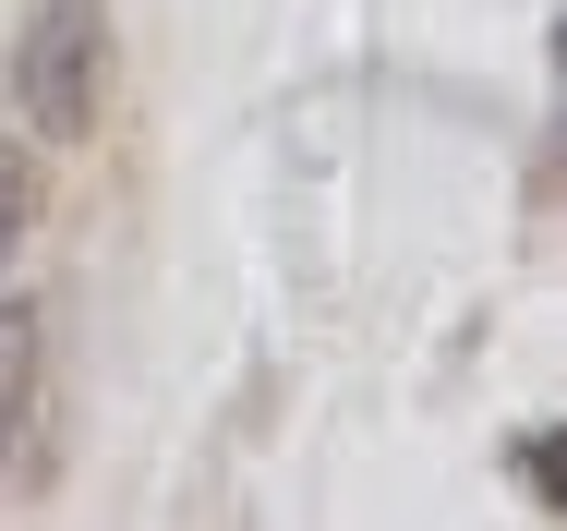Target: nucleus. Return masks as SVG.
Segmentation results:
<instances>
[{"label":"nucleus","instance_id":"obj_1","mask_svg":"<svg viewBox=\"0 0 567 531\" xmlns=\"http://www.w3.org/2000/svg\"><path fill=\"white\" fill-rule=\"evenodd\" d=\"M12 98L49 145H73L110 109V0H37L12 37Z\"/></svg>","mask_w":567,"mask_h":531},{"label":"nucleus","instance_id":"obj_2","mask_svg":"<svg viewBox=\"0 0 567 531\" xmlns=\"http://www.w3.org/2000/svg\"><path fill=\"white\" fill-rule=\"evenodd\" d=\"M37 338H49V326H37V303H0V447H12V435H24V411H37V362H49Z\"/></svg>","mask_w":567,"mask_h":531},{"label":"nucleus","instance_id":"obj_3","mask_svg":"<svg viewBox=\"0 0 567 531\" xmlns=\"http://www.w3.org/2000/svg\"><path fill=\"white\" fill-rule=\"evenodd\" d=\"M24 229H37V170H24V157H0V266L24 254Z\"/></svg>","mask_w":567,"mask_h":531},{"label":"nucleus","instance_id":"obj_4","mask_svg":"<svg viewBox=\"0 0 567 531\" xmlns=\"http://www.w3.org/2000/svg\"><path fill=\"white\" fill-rule=\"evenodd\" d=\"M519 471H532L544 496H567V459H556V435H519Z\"/></svg>","mask_w":567,"mask_h":531}]
</instances>
